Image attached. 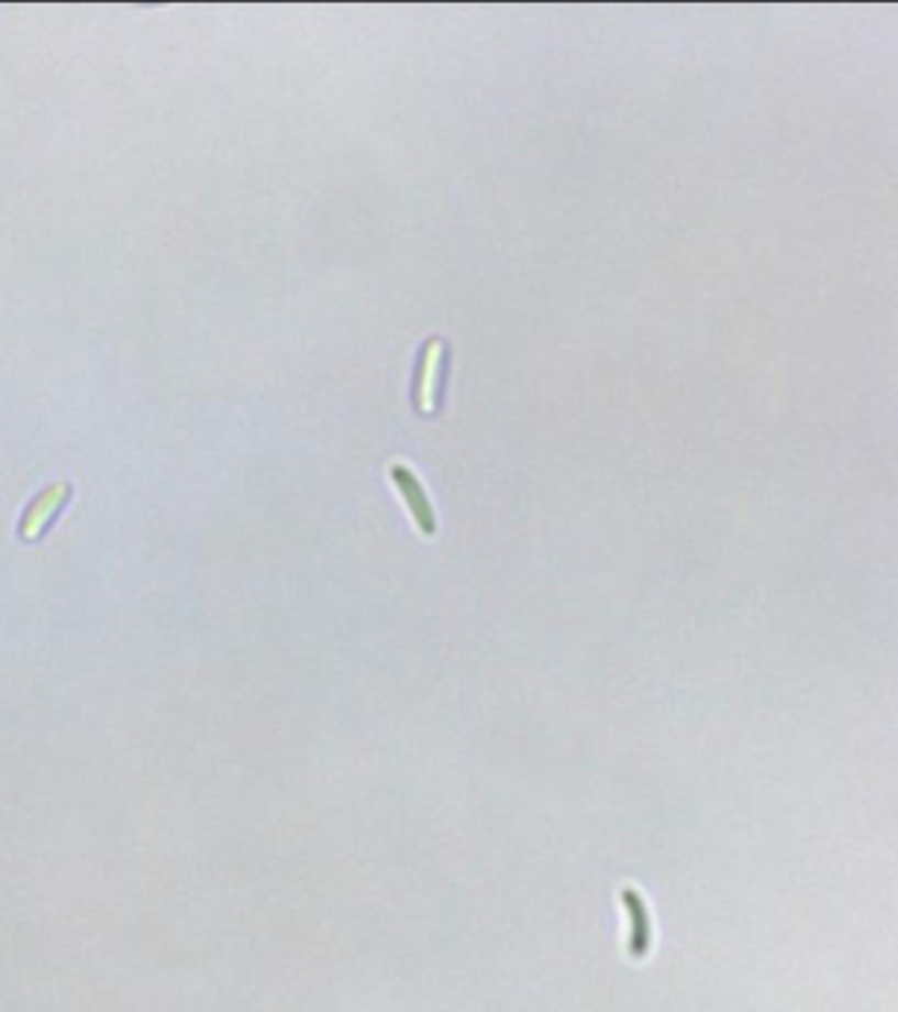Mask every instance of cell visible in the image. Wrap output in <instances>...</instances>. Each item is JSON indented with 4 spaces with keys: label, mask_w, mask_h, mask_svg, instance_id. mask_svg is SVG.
<instances>
[{
    "label": "cell",
    "mask_w": 898,
    "mask_h": 1012,
    "mask_svg": "<svg viewBox=\"0 0 898 1012\" xmlns=\"http://www.w3.org/2000/svg\"><path fill=\"white\" fill-rule=\"evenodd\" d=\"M71 494V483H51L45 485L43 491H37V496L26 504V509L22 512V519H19V538L22 541H37L45 530L51 528L53 519L64 512V506L69 504Z\"/></svg>",
    "instance_id": "obj_1"
},
{
    "label": "cell",
    "mask_w": 898,
    "mask_h": 1012,
    "mask_svg": "<svg viewBox=\"0 0 898 1012\" xmlns=\"http://www.w3.org/2000/svg\"><path fill=\"white\" fill-rule=\"evenodd\" d=\"M390 477H392V483L398 485V491L403 494L406 506H409L411 517H414L419 530H422L424 536H432V532L437 530V519H435V512H432V506L428 502V496H424L422 485H419L414 472L406 468V464H392Z\"/></svg>",
    "instance_id": "obj_2"
},
{
    "label": "cell",
    "mask_w": 898,
    "mask_h": 1012,
    "mask_svg": "<svg viewBox=\"0 0 898 1012\" xmlns=\"http://www.w3.org/2000/svg\"><path fill=\"white\" fill-rule=\"evenodd\" d=\"M620 899L630 915V925H633V931H630V955L645 957V952L651 949V915L645 910L643 897L638 894L633 886H628V889H622Z\"/></svg>",
    "instance_id": "obj_3"
},
{
    "label": "cell",
    "mask_w": 898,
    "mask_h": 1012,
    "mask_svg": "<svg viewBox=\"0 0 898 1012\" xmlns=\"http://www.w3.org/2000/svg\"><path fill=\"white\" fill-rule=\"evenodd\" d=\"M443 359V343L441 341H430L428 351H424V364H422V377H419V409L428 411L432 406V398H435V377H437V367H441Z\"/></svg>",
    "instance_id": "obj_4"
}]
</instances>
